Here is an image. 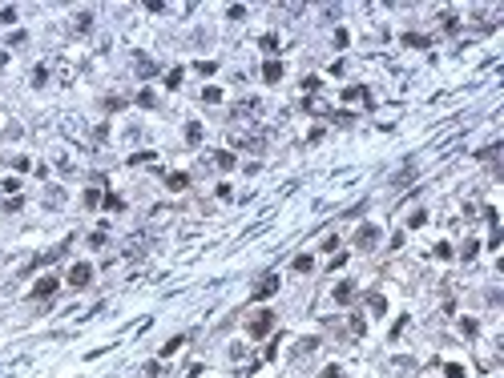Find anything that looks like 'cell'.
<instances>
[{
  "mask_svg": "<svg viewBox=\"0 0 504 378\" xmlns=\"http://www.w3.org/2000/svg\"><path fill=\"white\" fill-rule=\"evenodd\" d=\"M271 330H275V314H271V310H254V318L246 322V334H250V338H266Z\"/></svg>",
  "mask_w": 504,
  "mask_h": 378,
  "instance_id": "obj_1",
  "label": "cell"
},
{
  "mask_svg": "<svg viewBox=\"0 0 504 378\" xmlns=\"http://www.w3.org/2000/svg\"><path fill=\"white\" fill-rule=\"evenodd\" d=\"M89 282H93V266H89V262H77V266L69 270V286H77V290H85Z\"/></svg>",
  "mask_w": 504,
  "mask_h": 378,
  "instance_id": "obj_2",
  "label": "cell"
},
{
  "mask_svg": "<svg viewBox=\"0 0 504 378\" xmlns=\"http://www.w3.org/2000/svg\"><path fill=\"white\" fill-rule=\"evenodd\" d=\"M275 290H279V273H266V278H258V286L250 290V298H254V302H262V298H271Z\"/></svg>",
  "mask_w": 504,
  "mask_h": 378,
  "instance_id": "obj_3",
  "label": "cell"
},
{
  "mask_svg": "<svg viewBox=\"0 0 504 378\" xmlns=\"http://www.w3.org/2000/svg\"><path fill=\"white\" fill-rule=\"evenodd\" d=\"M375 242H379V229H375V225H359V233H355V246H359V250H371Z\"/></svg>",
  "mask_w": 504,
  "mask_h": 378,
  "instance_id": "obj_4",
  "label": "cell"
},
{
  "mask_svg": "<svg viewBox=\"0 0 504 378\" xmlns=\"http://www.w3.org/2000/svg\"><path fill=\"white\" fill-rule=\"evenodd\" d=\"M53 290H56V278H53V273H45V278L33 286V298H49Z\"/></svg>",
  "mask_w": 504,
  "mask_h": 378,
  "instance_id": "obj_5",
  "label": "cell"
},
{
  "mask_svg": "<svg viewBox=\"0 0 504 378\" xmlns=\"http://www.w3.org/2000/svg\"><path fill=\"white\" fill-rule=\"evenodd\" d=\"M262 81H266V85L282 81V60H266V64H262Z\"/></svg>",
  "mask_w": 504,
  "mask_h": 378,
  "instance_id": "obj_6",
  "label": "cell"
},
{
  "mask_svg": "<svg viewBox=\"0 0 504 378\" xmlns=\"http://www.w3.org/2000/svg\"><path fill=\"white\" fill-rule=\"evenodd\" d=\"M166 185L173 189V193H182V189L190 185V173H169V177H166Z\"/></svg>",
  "mask_w": 504,
  "mask_h": 378,
  "instance_id": "obj_7",
  "label": "cell"
},
{
  "mask_svg": "<svg viewBox=\"0 0 504 378\" xmlns=\"http://www.w3.org/2000/svg\"><path fill=\"white\" fill-rule=\"evenodd\" d=\"M355 298V282H339L335 286V302H351Z\"/></svg>",
  "mask_w": 504,
  "mask_h": 378,
  "instance_id": "obj_8",
  "label": "cell"
},
{
  "mask_svg": "<svg viewBox=\"0 0 504 378\" xmlns=\"http://www.w3.org/2000/svg\"><path fill=\"white\" fill-rule=\"evenodd\" d=\"M403 45H411V49H428V45H432V37H424V32H407V37H403Z\"/></svg>",
  "mask_w": 504,
  "mask_h": 378,
  "instance_id": "obj_9",
  "label": "cell"
},
{
  "mask_svg": "<svg viewBox=\"0 0 504 378\" xmlns=\"http://www.w3.org/2000/svg\"><path fill=\"white\" fill-rule=\"evenodd\" d=\"M182 346H186V334H177V338H169L166 346H162V358H169V354H177Z\"/></svg>",
  "mask_w": 504,
  "mask_h": 378,
  "instance_id": "obj_10",
  "label": "cell"
},
{
  "mask_svg": "<svg viewBox=\"0 0 504 378\" xmlns=\"http://www.w3.org/2000/svg\"><path fill=\"white\" fill-rule=\"evenodd\" d=\"M101 205H105V210H113V214H121V210H125V201H121L117 193H105V197H101Z\"/></svg>",
  "mask_w": 504,
  "mask_h": 378,
  "instance_id": "obj_11",
  "label": "cell"
},
{
  "mask_svg": "<svg viewBox=\"0 0 504 378\" xmlns=\"http://www.w3.org/2000/svg\"><path fill=\"white\" fill-rule=\"evenodd\" d=\"M137 73H141V77H154V73H158V64H154L150 56H137Z\"/></svg>",
  "mask_w": 504,
  "mask_h": 378,
  "instance_id": "obj_12",
  "label": "cell"
},
{
  "mask_svg": "<svg viewBox=\"0 0 504 378\" xmlns=\"http://www.w3.org/2000/svg\"><path fill=\"white\" fill-rule=\"evenodd\" d=\"M33 85H37V89H45V85H49V68H45V64H37V68H33Z\"/></svg>",
  "mask_w": 504,
  "mask_h": 378,
  "instance_id": "obj_13",
  "label": "cell"
},
{
  "mask_svg": "<svg viewBox=\"0 0 504 378\" xmlns=\"http://www.w3.org/2000/svg\"><path fill=\"white\" fill-rule=\"evenodd\" d=\"M186 141H190V145H198V141H202V125H198V121H190V125H186Z\"/></svg>",
  "mask_w": 504,
  "mask_h": 378,
  "instance_id": "obj_14",
  "label": "cell"
},
{
  "mask_svg": "<svg viewBox=\"0 0 504 378\" xmlns=\"http://www.w3.org/2000/svg\"><path fill=\"white\" fill-rule=\"evenodd\" d=\"M367 306H371V314H383V310H388L383 294H367Z\"/></svg>",
  "mask_w": 504,
  "mask_h": 378,
  "instance_id": "obj_15",
  "label": "cell"
},
{
  "mask_svg": "<svg viewBox=\"0 0 504 378\" xmlns=\"http://www.w3.org/2000/svg\"><path fill=\"white\" fill-rule=\"evenodd\" d=\"M214 165H218V169H234V165H238V157H234V153H218V157H214Z\"/></svg>",
  "mask_w": 504,
  "mask_h": 378,
  "instance_id": "obj_16",
  "label": "cell"
},
{
  "mask_svg": "<svg viewBox=\"0 0 504 378\" xmlns=\"http://www.w3.org/2000/svg\"><path fill=\"white\" fill-rule=\"evenodd\" d=\"M460 330H464L468 338H476V334H480V322H476V318H464V322H460Z\"/></svg>",
  "mask_w": 504,
  "mask_h": 378,
  "instance_id": "obj_17",
  "label": "cell"
},
{
  "mask_svg": "<svg viewBox=\"0 0 504 378\" xmlns=\"http://www.w3.org/2000/svg\"><path fill=\"white\" fill-rule=\"evenodd\" d=\"M85 205H89V210H93V205H101V189H97V185H93V189H85Z\"/></svg>",
  "mask_w": 504,
  "mask_h": 378,
  "instance_id": "obj_18",
  "label": "cell"
},
{
  "mask_svg": "<svg viewBox=\"0 0 504 378\" xmlns=\"http://www.w3.org/2000/svg\"><path fill=\"white\" fill-rule=\"evenodd\" d=\"M311 266H315V262H311V254H299V258H294V270H299V273H307Z\"/></svg>",
  "mask_w": 504,
  "mask_h": 378,
  "instance_id": "obj_19",
  "label": "cell"
},
{
  "mask_svg": "<svg viewBox=\"0 0 504 378\" xmlns=\"http://www.w3.org/2000/svg\"><path fill=\"white\" fill-rule=\"evenodd\" d=\"M182 85V68H169L166 73V89H177Z\"/></svg>",
  "mask_w": 504,
  "mask_h": 378,
  "instance_id": "obj_20",
  "label": "cell"
},
{
  "mask_svg": "<svg viewBox=\"0 0 504 378\" xmlns=\"http://www.w3.org/2000/svg\"><path fill=\"white\" fill-rule=\"evenodd\" d=\"M440 24H444V32H456V28H460V20H456V12H444V20H440Z\"/></svg>",
  "mask_w": 504,
  "mask_h": 378,
  "instance_id": "obj_21",
  "label": "cell"
},
{
  "mask_svg": "<svg viewBox=\"0 0 504 378\" xmlns=\"http://www.w3.org/2000/svg\"><path fill=\"white\" fill-rule=\"evenodd\" d=\"M303 93L315 97V93H319V77H307V81H303Z\"/></svg>",
  "mask_w": 504,
  "mask_h": 378,
  "instance_id": "obj_22",
  "label": "cell"
},
{
  "mask_svg": "<svg viewBox=\"0 0 504 378\" xmlns=\"http://www.w3.org/2000/svg\"><path fill=\"white\" fill-rule=\"evenodd\" d=\"M432 254H436V258H440V262H448V258H452V246H448V242H440V246H436V250H432Z\"/></svg>",
  "mask_w": 504,
  "mask_h": 378,
  "instance_id": "obj_23",
  "label": "cell"
},
{
  "mask_svg": "<svg viewBox=\"0 0 504 378\" xmlns=\"http://www.w3.org/2000/svg\"><path fill=\"white\" fill-rule=\"evenodd\" d=\"M424 221H428V214H424V210H416V214L407 217V225H411V229H420V225H424Z\"/></svg>",
  "mask_w": 504,
  "mask_h": 378,
  "instance_id": "obj_24",
  "label": "cell"
},
{
  "mask_svg": "<svg viewBox=\"0 0 504 378\" xmlns=\"http://www.w3.org/2000/svg\"><path fill=\"white\" fill-rule=\"evenodd\" d=\"M226 16H230V20H242V16H246V8H242V4H230V8H226Z\"/></svg>",
  "mask_w": 504,
  "mask_h": 378,
  "instance_id": "obj_25",
  "label": "cell"
},
{
  "mask_svg": "<svg viewBox=\"0 0 504 378\" xmlns=\"http://www.w3.org/2000/svg\"><path fill=\"white\" fill-rule=\"evenodd\" d=\"M77 28H81V32H89V28H93V16H89V12H81V16H77Z\"/></svg>",
  "mask_w": 504,
  "mask_h": 378,
  "instance_id": "obj_26",
  "label": "cell"
},
{
  "mask_svg": "<svg viewBox=\"0 0 504 378\" xmlns=\"http://www.w3.org/2000/svg\"><path fill=\"white\" fill-rule=\"evenodd\" d=\"M262 49H266V53H275V49H279V37H275V32H266V37H262Z\"/></svg>",
  "mask_w": 504,
  "mask_h": 378,
  "instance_id": "obj_27",
  "label": "cell"
},
{
  "mask_svg": "<svg viewBox=\"0 0 504 378\" xmlns=\"http://www.w3.org/2000/svg\"><path fill=\"white\" fill-rule=\"evenodd\" d=\"M202 101H210V105L222 101V89H202Z\"/></svg>",
  "mask_w": 504,
  "mask_h": 378,
  "instance_id": "obj_28",
  "label": "cell"
},
{
  "mask_svg": "<svg viewBox=\"0 0 504 378\" xmlns=\"http://www.w3.org/2000/svg\"><path fill=\"white\" fill-rule=\"evenodd\" d=\"M444 374H448V378H464V366H456V362H448V366H444Z\"/></svg>",
  "mask_w": 504,
  "mask_h": 378,
  "instance_id": "obj_29",
  "label": "cell"
},
{
  "mask_svg": "<svg viewBox=\"0 0 504 378\" xmlns=\"http://www.w3.org/2000/svg\"><path fill=\"white\" fill-rule=\"evenodd\" d=\"M214 68H218V64H214V60H198V73H202V77H210V73H214Z\"/></svg>",
  "mask_w": 504,
  "mask_h": 378,
  "instance_id": "obj_30",
  "label": "cell"
},
{
  "mask_svg": "<svg viewBox=\"0 0 504 378\" xmlns=\"http://www.w3.org/2000/svg\"><path fill=\"white\" fill-rule=\"evenodd\" d=\"M363 330H367V322H363V318L355 314V318H351V334H363Z\"/></svg>",
  "mask_w": 504,
  "mask_h": 378,
  "instance_id": "obj_31",
  "label": "cell"
},
{
  "mask_svg": "<svg viewBox=\"0 0 504 378\" xmlns=\"http://www.w3.org/2000/svg\"><path fill=\"white\" fill-rule=\"evenodd\" d=\"M323 378H343V370H339V366H327V370H323Z\"/></svg>",
  "mask_w": 504,
  "mask_h": 378,
  "instance_id": "obj_32",
  "label": "cell"
},
{
  "mask_svg": "<svg viewBox=\"0 0 504 378\" xmlns=\"http://www.w3.org/2000/svg\"><path fill=\"white\" fill-rule=\"evenodd\" d=\"M4 60H8V56H4V53H0V68H4Z\"/></svg>",
  "mask_w": 504,
  "mask_h": 378,
  "instance_id": "obj_33",
  "label": "cell"
}]
</instances>
